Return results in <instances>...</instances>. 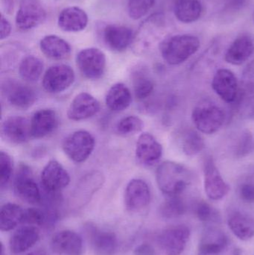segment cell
<instances>
[{
	"mask_svg": "<svg viewBox=\"0 0 254 255\" xmlns=\"http://www.w3.org/2000/svg\"><path fill=\"white\" fill-rule=\"evenodd\" d=\"M59 124L58 115L52 109H41L30 121L31 137L40 139L53 133Z\"/></svg>",
	"mask_w": 254,
	"mask_h": 255,
	"instance_id": "21",
	"label": "cell"
},
{
	"mask_svg": "<svg viewBox=\"0 0 254 255\" xmlns=\"http://www.w3.org/2000/svg\"><path fill=\"white\" fill-rule=\"evenodd\" d=\"M151 191L146 181L132 179L125 192V205L131 212H138L146 208L150 203Z\"/></svg>",
	"mask_w": 254,
	"mask_h": 255,
	"instance_id": "15",
	"label": "cell"
},
{
	"mask_svg": "<svg viewBox=\"0 0 254 255\" xmlns=\"http://www.w3.org/2000/svg\"><path fill=\"white\" fill-rule=\"evenodd\" d=\"M232 244L226 234L216 226H207L200 239L198 253H213L222 251Z\"/></svg>",
	"mask_w": 254,
	"mask_h": 255,
	"instance_id": "23",
	"label": "cell"
},
{
	"mask_svg": "<svg viewBox=\"0 0 254 255\" xmlns=\"http://www.w3.org/2000/svg\"><path fill=\"white\" fill-rule=\"evenodd\" d=\"M133 255H156V252L151 244H143L134 250Z\"/></svg>",
	"mask_w": 254,
	"mask_h": 255,
	"instance_id": "42",
	"label": "cell"
},
{
	"mask_svg": "<svg viewBox=\"0 0 254 255\" xmlns=\"http://www.w3.org/2000/svg\"><path fill=\"white\" fill-rule=\"evenodd\" d=\"M204 191L209 199L219 201L230 191V186L222 178L213 157H206L204 161Z\"/></svg>",
	"mask_w": 254,
	"mask_h": 255,
	"instance_id": "8",
	"label": "cell"
},
{
	"mask_svg": "<svg viewBox=\"0 0 254 255\" xmlns=\"http://www.w3.org/2000/svg\"><path fill=\"white\" fill-rule=\"evenodd\" d=\"M202 12L203 5L199 0H174V15L183 23L198 20Z\"/></svg>",
	"mask_w": 254,
	"mask_h": 255,
	"instance_id": "30",
	"label": "cell"
},
{
	"mask_svg": "<svg viewBox=\"0 0 254 255\" xmlns=\"http://www.w3.org/2000/svg\"><path fill=\"white\" fill-rule=\"evenodd\" d=\"M58 26L67 32H79L85 29L88 16L83 9L76 6L66 7L58 16Z\"/></svg>",
	"mask_w": 254,
	"mask_h": 255,
	"instance_id": "26",
	"label": "cell"
},
{
	"mask_svg": "<svg viewBox=\"0 0 254 255\" xmlns=\"http://www.w3.org/2000/svg\"><path fill=\"white\" fill-rule=\"evenodd\" d=\"M212 88L225 103H234L238 99L240 84L234 73L228 69H220L216 72Z\"/></svg>",
	"mask_w": 254,
	"mask_h": 255,
	"instance_id": "13",
	"label": "cell"
},
{
	"mask_svg": "<svg viewBox=\"0 0 254 255\" xmlns=\"http://www.w3.org/2000/svg\"><path fill=\"white\" fill-rule=\"evenodd\" d=\"M27 255H46V253H45L43 250H36V251L31 252V253H30L29 254H28Z\"/></svg>",
	"mask_w": 254,
	"mask_h": 255,
	"instance_id": "45",
	"label": "cell"
},
{
	"mask_svg": "<svg viewBox=\"0 0 254 255\" xmlns=\"http://www.w3.org/2000/svg\"><path fill=\"white\" fill-rule=\"evenodd\" d=\"M46 17V10L40 0H21L16 15V25L19 31H29L38 26Z\"/></svg>",
	"mask_w": 254,
	"mask_h": 255,
	"instance_id": "9",
	"label": "cell"
},
{
	"mask_svg": "<svg viewBox=\"0 0 254 255\" xmlns=\"http://www.w3.org/2000/svg\"><path fill=\"white\" fill-rule=\"evenodd\" d=\"M239 196L243 202L247 203L254 202V184L246 178L239 187Z\"/></svg>",
	"mask_w": 254,
	"mask_h": 255,
	"instance_id": "40",
	"label": "cell"
},
{
	"mask_svg": "<svg viewBox=\"0 0 254 255\" xmlns=\"http://www.w3.org/2000/svg\"><path fill=\"white\" fill-rule=\"evenodd\" d=\"M244 1L245 0H228V1H229V5L232 6V7H234L242 5Z\"/></svg>",
	"mask_w": 254,
	"mask_h": 255,
	"instance_id": "44",
	"label": "cell"
},
{
	"mask_svg": "<svg viewBox=\"0 0 254 255\" xmlns=\"http://www.w3.org/2000/svg\"><path fill=\"white\" fill-rule=\"evenodd\" d=\"M200 40L190 34H177L163 40L160 52L164 61L170 65H179L196 53Z\"/></svg>",
	"mask_w": 254,
	"mask_h": 255,
	"instance_id": "2",
	"label": "cell"
},
{
	"mask_svg": "<svg viewBox=\"0 0 254 255\" xmlns=\"http://www.w3.org/2000/svg\"><path fill=\"white\" fill-rule=\"evenodd\" d=\"M155 2L156 0H128V15L131 19H140L149 13Z\"/></svg>",
	"mask_w": 254,
	"mask_h": 255,
	"instance_id": "38",
	"label": "cell"
},
{
	"mask_svg": "<svg viewBox=\"0 0 254 255\" xmlns=\"http://www.w3.org/2000/svg\"><path fill=\"white\" fill-rule=\"evenodd\" d=\"M226 115L223 109L210 100H203L195 106L192 120L197 130L206 134H213L224 125Z\"/></svg>",
	"mask_w": 254,
	"mask_h": 255,
	"instance_id": "3",
	"label": "cell"
},
{
	"mask_svg": "<svg viewBox=\"0 0 254 255\" xmlns=\"http://www.w3.org/2000/svg\"><path fill=\"white\" fill-rule=\"evenodd\" d=\"M155 88L154 82L146 75L137 74L134 79V91L136 98L143 100L150 97Z\"/></svg>",
	"mask_w": 254,
	"mask_h": 255,
	"instance_id": "36",
	"label": "cell"
},
{
	"mask_svg": "<svg viewBox=\"0 0 254 255\" xmlns=\"http://www.w3.org/2000/svg\"><path fill=\"white\" fill-rule=\"evenodd\" d=\"M86 233L92 251L95 255H115L118 250V240L113 232L103 231L95 226H86Z\"/></svg>",
	"mask_w": 254,
	"mask_h": 255,
	"instance_id": "16",
	"label": "cell"
},
{
	"mask_svg": "<svg viewBox=\"0 0 254 255\" xmlns=\"http://www.w3.org/2000/svg\"><path fill=\"white\" fill-rule=\"evenodd\" d=\"M230 230L238 239L249 241L254 238V219L240 211H234L228 219Z\"/></svg>",
	"mask_w": 254,
	"mask_h": 255,
	"instance_id": "27",
	"label": "cell"
},
{
	"mask_svg": "<svg viewBox=\"0 0 254 255\" xmlns=\"http://www.w3.org/2000/svg\"><path fill=\"white\" fill-rule=\"evenodd\" d=\"M40 240V231L34 226L18 229L10 237L9 247L13 254H21L34 247Z\"/></svg>",
	"mask_w": 254,
	"mask_h": 255,
	"instance_id": "25",
	"label": "cell"
},
{
	"mask_svg": "<svg viewBox=\"0 0 254 255\" xmlns=\"http://www.w3.org/2000/svg\"><path fill=\"white\" fill-rule=\"evenodd\" d=\"M246 178H248V179L250 180V181H252V182H253L254 184V170H252V172H250V173L248 174Z\"/></svg>",
	"mask_w": 254,
	"mask_h": 255,
	"instance_id": "46",
	"label": "cell"
},
{
	"mask_svg": "<svg viewBox=\"0 0 254 255\" xmlns=\"http://www.w3.org/2000/svg\"><path fill=\"white\" fill-rule=\"evenodd\" d=\"M15 193L22 200L31 205H37L42 200L41 193L33 177L29 166L21 164L16 172L13 182Z\"/></svg>",
	"mask_w": 254,
	"mask_h": 255,
	"instance_id": "7",
	"label": "cell"
},
{
	"mask_svg": "<svg viewBox=\"0 0 254 255\" xmlns=\"http://www.w3.org/2000/svg\"><path fill=\"white\" fill-rule=\"evenodd\" d=\"M1 133L12 143H24L31 137L30 121L23 117H9L3 122Z\"/></svg>",
	"mask_w": 254,
	"mask_h": 255,
	"instance_id": "20",
	"label": "cell"
},
{
	"mask_svg": "<svg viewBox=\"0 0 254 255\" xmlns=\"http://www.w3.org/2000/svg\"><path fill=\"white\" fill-rule=\"evenodd\" d=\"M25 211L19 205L7 203L3 205L0 211V230L9 232L22 223Z\"/></svg>",
	"mask_w": 254,
	"mask_h": 255,
	"instance_id": "31",
	"label": "cell"
},
{
	"mask_svg": "<svg viewBox=\"0 0 254 255\" xmlns=\"http://www.w3.org/2000/svg\"><path fill=\"white\" fill-rule=\"evenodd\" d=\"M180 145L184 154L187 156H194L204 149L205 142L197 130L188 128L185 129L180 136Z\"/></svg>",
	"mask_w": 254,
	"mask_h": 255,
	"instance_id": "33",
	"label": "cell"
},
{
	"mask_svg": "<svg viewBox=\"0 0 254 255\" xmlns=\"http://www.w3.org/2000/svg\"><path fill=\"white\" fill-rule=\"evenodd\" d=\"M240 115L254 118V59L243 71L237 102Z\"/></svg>",
	"mask_w": 254,
	"mask_h": 255,
	"instance_id": "12",
	"label": "cell"
},
{
	"mask_svg": "<svg viewBox=\"0 0 254 255\" xmlns=\"http://www.w3.org/2000/svg\"><path fill=\"white\" fill-rule=\"evenodd\" d=\"M193 211L198 220L207 226L220 222V215L217 210L205 201L197 202L194 205Z\"/></svg>",
	"mask_w": 254,
	"mask_h": 255,
	"instance_id": "35",
	"label": "cell"
},
{
	"mask_svg": "<svg viewBox=\"0 0 254 255\" xmlns=\"http://www.w3.org/2000/svg\"><path fill=\"white\" fill-rule=\"evenodd\" d=\"M52 251L58 255H82V238L73 231H61L54 235L51 241Z\"/></svg>",
	"mask_w": 254,
	"mask_h": 255,
	"instance_id": "19",
	"label": "cell"
},
{
	"mask_svg": "<svg viewBox=\"0 0 254 255\" xmlns=\"http://www.w3.org/2000/svg\"><path fill=\"white\" fill-rule=\"evenodd\" d=\"M156 181L167 197L181 196L192 181V174L184 165L167 160L158 166Z\"/></svg>",
	"mask_w": 254,
	"mask_h": 255,
	"instance_id": "1",
	"label": "cell"
},
{
	"mask_svg": "<svg viewBox=\"0 0 254 255\" xmlns=\"http://www.w3.org/2000/svg\"><path fill=\"white\" fill-rule=\"evenodd\" d=\"M132 96L129 88L123 83L113 85L107 91L105 103L107 108L113 112H122L129 107Z\"/></svg>",
	"mask_w": 254,
	"mask_h": 255,
	"instance_id": "29",
	"label": "cell"
},
{
	"mask_svg": "<svg viewBox=\"0 0 254 255\" xmlns=\"http://www.w3.org/2000/svg\"><path fill=\"white\" fill-rule=\"evenodd\" d=\"M76 64L85 78L96 80L100 79L105 71L106 56L100 49L87 48L78 53Z\"/></svg>",
	"mask_w": 254,
	"mask_h": 255,
	"instance_id": "5",
	"label": "cell"
},
{
	"mask_svg": "<svg viewBox=\"0 0 254 255\" xmlns=\"http://www.w3.org/2000/svg\"><path fill=\"white\" fill-rule=\"evenodd\" d=\"M197 255H241V251L238 247L231 244L229 247H227L222 251L216 252L213 253H199Z\"/></svg>",
	"mask_w": 254,
	"mask_h": 255,
	"instance_id": "41",
	"label": "cell"
},
{
	"mask_svg": "<svg viewBox=\"0 0 254 255\" xmlns=\"http://www.w3.org/2000/svg\"><path fill=\"white\" fill-rule=\"evenodd\" d=\"M163 147L156 138L149 133L140 135L136 145V156L140 163L153 166L162 157Z\"/></svg>",
	"mask_w": 254,
	"mask_h": 255,
	"instance_id": "18",
	"label": "cell"
},
{
	"mask_svg": "<svg viewBox=\"0 0 254 255\" xmlns=\"http://www.w3.org/2000/svg\"><path fill=\"white\" fill-rule=\"evenodd\" d=\"M3 94L13 107L28 109L36 101V93L28 85L15 80H7L3 84Z\"/></svg>",
	"mask_w": 254,
	"mask_h": 255,
	"instance_id": "14",
	"label": "cell"
},
{
	"mask_svg": "<svg viewBox=\"0 0 254 255\" xmlns=\"http://www.w3.org/2000/svg\"><path fill=\"white\" fill-rule=\"evenodd\" d=\"M43 190L49 194H57L70 182V177L64 166L57 161L50 160L43 168L40 175Z\"/></svg>",
	"mask_w": 254,
	"mask_h": 255,
	"instance_id": "11",
	"label": "cell"
},
{
	"mask_svg": "<svg viewBox=\"0 0 254 255\" xmlns=\"http://www.w3.org/2000/svg\"><path fill=\"white\" fill-rule=\"evenodd\" d=\"M190 235V230L184 225L171 226L160 234L158 244L166 255H180L187 246Z\"/></svg>",
	"mask_w": 254,
	"mask_h": 255,
	"instance_id": "6",
	"label": "cell"
},
{
	"mask_svg": "<svg viewBox=\"0 0 254 255\" xmlns=\"http://www.w3.org/2000/svg\"><path fill=\"white\" fill-rule=\"evenodd\" d=\"M75 81V73L70 66L58 64L49 67L43 77V88L50 94H59L68 89Z\"/></svg>",
	"mask_w": 254,
	"mask_h": 255,
	"instance_id": "10",
	"label": "cell"
},
{
	"mask_svg": "<svg viewBox=\"0 0 254 255\" xmlns=\"http://www.w3.org/2000/svg\"><path fill=\"white\" fill-rule=\"evenodd\" d=\"M254 52L253 39L247 34H243L231 43L225 53V59L232 65H241L251 58Z\"/></svg>",
	"mask_w": 254,
	"mask_h": 255,
	"instance_id": "24",
	"label": "cell"
},
{
	"mask_svg": "<svg viewBox=\"0 0 254 255\" xmlns=\"http://www.w3.org/2000/svg\"><path fill=\"white\" fill-rule=\"evenodd\" d=\"M143 127V121L138 117L128 116L118 123L116 130L122 136H129L141 131Z\"/></svg>",
	"mask_w": 254,
	"mask_h": 255,
	"instance_id": "37",
	"label": "cell"
},
{
	"mask_svg": "<svg viewBox=\"0 0 254 255\" xmlns=\"http://www.w3.org/2000/svg\"><path fill=\"white\" fill-rule=\"evenodd\" d=\"M13 163L11 157L7 153H0V184L1 188H4L11 178L13 174Z\"/></svg>",
	"mask_w": 254,
	"mask_h": 255,
	"instance_id": "39",
	"label": "cell"
},
{
	"mask_svg": "<svg viewBox=\"0 0 254 255\" xmlns=\"http://www.w3.org/2000/svg\"><path fill=\"white\" fill-rule=\"evenodd\" d=\"M134 37L132 29L125 25H107L103 31L104 43L115 52L125 51L134 41Z\"/></svg>",
	"mask_w": 254,
	"mask_h": 255,
	"instance_id": "22",
	"label": "cell"
},
{
	"mask_svg": "<svg viewBox=\"0 0 254 255\" xmlns=\"http://www.w3.org/2000/svg\"><path fill=\"white\" fill-rule=\"evenodd\" d=\"M100 110L98 100L88 93L78 94L72 101L67 117L73 121H82L95 116Z\"/></svg>",
	"mask_w": 254,
	"mask_h": 255,
	"instance_id": "17",
	"label": "cell"
},
{
	"mask_svg": "<svg viewBox=\"0 0 254 255\" xmlns=\"http://www.w3.org/2000/svg\"><path fill=\"white\" fill-rule=\"evenodd\" d=\"M186 211V205L181 196H170L161 205L160 214L163 218L173 220L182 217Z\"/></svg>",
	"mask_w": 254,
	"mask_h": 255,
	"instance_id": "34",
	"label": "cell"
},
{
	"mask_svg": "<svg viewBox=\"0 0 254 255\" xmlns=\"http://www.w3.org/2000/svg\"><path fill=\"white\" fill-rule=\"evenodd\" d=\"M0 37L1 40L7 38L10 35V31H11V25L10 22L2 14H1V24H0Z\"/></svg>",
	"mask_w": 254,
	"mask_h": 255,
	"instance_id": "43",
	"label": "cell"
},
{
	"mask_svg": "<svg viewBox=\"0 0 254 255\" xmlns=\"http://www.w3.org/2000/svg\"><path fill=\"white\" fill-rule=\"evenodd\" d=\"M95 144V139L89 132L85 130H76L64 139L63 149L73 161L82 163L92 154Z\"/></svg>",
	"mask_w": 254,
	"mask_h": 255,
	"instance_id": "4",
	"label": "cell"
},
{
	"mask_svg": "<svg viewBox=\"0 0 254 255\" xmlns=\"http://www.w3.org/2000/svg\"><path fill=\"white\" fill-rule=\"evenodd\" d=\"M43 68L44 64L41 59L30 55L21 61L19 66V76L26 82H37L43 73Z\"/></svg>",
	"mask_w": 254,
	"mask_h": 255,
	"instance_id": "32",
	"label": "cell"
},
{
	"mask_svg": "<svg viewBox=\"0 0 254 255\" xmlns=\"http://www.w3.org/2000/svg\"><path fill=\"white\" fill-rule=\"evenodd\" d=\"M40 50L52 60L66 59L71 54V46L64 39L55 34L45 36L40 43Z\"/></svg>",
	"mask_w": 254,
	"mask_h": 255,
	"instance_id": "28",
	"label": "cell"
}]
</instances>
